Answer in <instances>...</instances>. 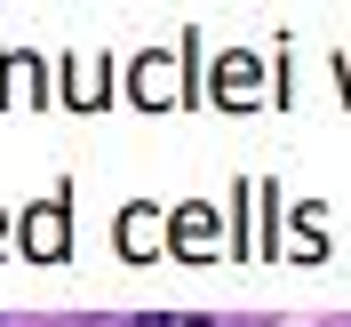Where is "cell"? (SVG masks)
<instances>
[]
</instances>
